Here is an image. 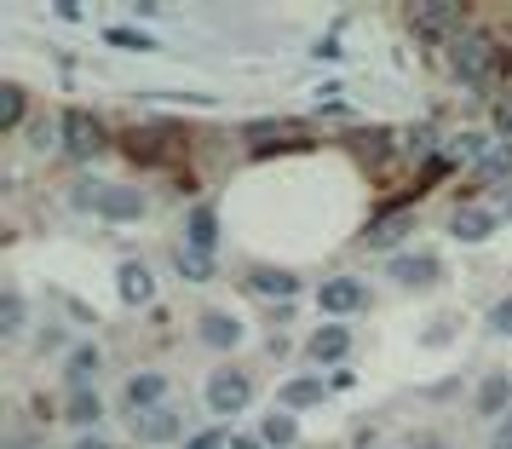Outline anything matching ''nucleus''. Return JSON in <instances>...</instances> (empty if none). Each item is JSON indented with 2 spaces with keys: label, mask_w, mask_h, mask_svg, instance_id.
<instances>
[{
  "label": "nucleus",
  "mask_w": 512,
  "mask_h": 449,
  "mask_svg": "<svg viewBox=\"0 0 512 449\" xmlns=\"http://www.w3.org/2000/svg\"><path fill=\"white\" fill-rule=\"evenodd\" d=\"M75 202L93 208L98 219H110V225H133V219H144V196L133 185H81L75 190Z\"/></svg>",
  "instance_id": "obj_1"
},
{
  "label": "nucleus",
  "mask_w": 512,
  "mask_h": 449,
  "mask_svg": "<svg viewBox=\"0 0 512 449\" xmlns=\"http://www.w3.org/2000/svg\"><path fill=\"white\" fill-rule=\"evenodd\" d=\"M254 403V375L242 369H213L208 375V409L213 415H242Z\"/></svg>",
  "instance_id": "obj_2"
},
{
  "label": "nucleus",
  "mask_w": 512,
  "mask_h": 449,
  "mask_svg": "<svg viewBox=\"0 0 512 449\" xmlns=\"http://www.w3.org/2000/svg\"><path fill=\"white\" fill-rule=\"evenodd\" d=\"M495 58H501V52H495V41H489V35H478V29H466L461 41H455V58H449V64H455V75H461L466 87H478V81L495 70Z\"/></svg>",
  "instance_id": "obj_3"
},
{
  "label": "nucleus",
  "mask_w": 512,
  "mask_h": 449,
  "mask_svg": "<svg viewBox=\"0 0 512 449\" xmlns=\"http://www.w3.org/2000/svg\"><path fill=\"white\" fill-rule=\"evenodd\" d=\"M64 156H75V162H93L98 150H104V127H98L93 110H64Z\"/></svg>",
  "instance_id": "obj_4"
},
{
  "label": "nucleus",
  "mask_w": 512,
  "mask_h": 449,
  "mask_svg": "<svg viewBox=\"0 0 512 449\" xmlns=\"http://www.w3.org/2000/svg\"><path fill=\"white\" fill-rule=\"evenodd\" d=\"M466 6H449V0H420V6H409V24L420 29V35H455L461 41L466 35Z\"/></svg>",
  "instance_id": "obj_5"
},
{
  "label": "nucleus",
  "mask_w": 512,
  "mask_h": 449,
  "mask_svg": "<svg viewBox=\"0 0 512 449\" xmlns=\"http://www.w3.org/2000/svg\"><path fill=\"white\" fill-rule=\"evenodd\" d=\"M173 144H179L173 127H133V133L121 139V150H127L133 162H144V167H162L167 156H173Z\"/></svg>",
  "instance_id": "obj_6"
},
{
  "label": "nucleus",
  "mask_w": 512,
  "mask_h": 449,
  "mask_svg": "<svg viewBox=\"0 0 512 449\" xmlns=\"http://www.w3.org/2000/svg\"><path fill=\"white\" fill-rule=\"evenodd\" d=\"M386 277L397 288H432V283H443V260L438 254H392Z\"/></svg>",
  "instance_id": "obj_7"
},
{
  "label": "nucleus",
  "mask_w": 512,
  "mask_h": 449,
  "mask_svg": "<svg viewBox=\"0 0 512 449\" xmlns=\"http://www.w3.org/2000/svg\"><path fill=\"white\" fill-rule=\"evenodd\" d=\"M317 306H323L328 317H351V311L369 306V283H357V277H328V283L317 288Z\"/></svg>",
  "instance_id": "obj_8"
},
{
  "label": "nucleus",
  "mask_w": 512,
  "mask_h": 449,
  "mask_svg": "<svg viewBox=\"0 0 512 449\" xmlns=\"http://www.w3.org/2000/svg\"><path fill=\"white\" fill-rule=\"evenodd\" d=\"M185 248L202 254V260H213V248H219V208L213 202H196L185 213Z\"/></svg>",
  "instance_id": "obj_9"
},
{
  "label": "nucleus",
  "mask_w": 512,
  "mask_h": 449,
  "mask_svg": "<svg viewBox=\"0 0 512 449\" xmlns=\"http://www.w3.org/2000/svg\"><path fill=\"white\" fill-rule=\"evenodd\" d=\"M133 438L139 444H173V438H185V415L179 409H144V415H133Z\"/></svg>",
  "instance_id": "obj_10"
},
{
  "label": "nucleus",
  "mask_w": 512,
  "mask_h": 449,
  "mask_svg": "<svg viewBox=\"0 0 512 449\" xmlns=\"http://www.w3.org/2000/svg\"><path fill=\"white\" fill-rule=\"evenodd\" d=\"M495 225H501V213L484 208V202H461V208H455V219H449L455 242H489V237H495Z\"/></svg>",
  "instance_id": "obj_11"
},
{
  "label": "nucleus",
  "mask_w": 512,
  "mask_h": 449,
  "mask_svg": "<svg viewBox=\"0 0 512 449\" xmlns=\"http://www.w3.org/2000/svg\"><path fill=\"white\" fill-rule=\"evenodd\" d=\"M196 334H202V346H213V352H236L242 346V317H231V311H202L196 317Z\"/></svg>",
  "instance_id": "obj_12"
},
{
  "label": "nucleus",
  "mask_w": 512,
  "mask_h": 449,
  "mask_svg": "<svg viewBox=\"0 0 512 449\" xmlns=\"http://www.w3.org/2000/svg\"><path fill=\"white\" fill-rule=\"evenodd\" d=\"M121 398H127V409H133V415H144V409H162V398H167V375L144 369V375H133L127 386H121Z\"/></svg>",
  "instance_id": "obj_13"
},
{
  "label": "nucleus",
  "mask_w": 512,
  "mask_h": 449,
  "mask_svg": "<svg viewBox=\"0 0 512 449\" xmlns=\"http://www.w3.org/2000/svg\"><path fill=\"white\" fill-rule=\"evenodd\" d=\"M305 352L317 357L323 369H334V363H346V352H351V329H346V323H323V329L311 334V346H305Z\"/></svg>",
  "instance_id": "obj_14"
},
{
  "label": "nucleus",
  "mask_w": 512,
  "mask_h": 449,
  "mask_svg": "<svg viewBox=\"0 0 512 449\" xmlns=\"http://www.w3.org/2000/svg\"><path fill=\"white\" fill-rule=\"evenodd\" d=\"M64 421L81 426V432H93L104 421V398H98V386H70V398H64Z\"/></svg>",
  "instance_id": "obj_15"
},
{
  "label": "nucleus",
  "mask_w": 512,
  "mask_h": 449,
  "mask_svg": "<svg viewBox=\"0 0 512 449\" xmlns=\"http://www.w3.org/2000/svg\"><path fill=\"white\" fill-rule=\"evenodd\" d=\"M409 231H415L409 213H380V219H369V231H363V248H397Z\"/></svg>",
  "instance_id": "obj_16"
},
{
  "label": "nucleus",
  "mask_w": 512,
  "mask_h": 449,
  "mask_svg": "<svg viewBox=\"0 0 512 449\" xmlns=\"http://www.w3.org/2000/svg\"><path fill=\"white\" fill-rule=\"evenodd\" d=\"M248 288L254 294H271V300H294L300 294V277L294 271H277V265H254L248 271Z\"/></svg>",
  "instance_id": "obj_17"
},
{
  "label": "nucleus",
  "mask_w": 512,
  "mask_h": 449,
  "mask_svg": "<svg viewBox=\"0 0 512 449\" xmlns=\"http://www.w3.org/2000/svg\"><path fill=\"white\" fill-rule=\"evenodd\" d=\"M323 392H328V380H317V375H294V380H282V392H277V403L294 415V409H311V403H323Z\"/></svg>",
  "instance_id": "obj_18"
},
{
  "label": "nucleus",
  "mask_w": 512,
  "mask_h": 449,
  "mask_svg": "<svg viewBox=\"0 0 512 449\" xmlns=\"http://www.w3.org/2000/svg\"><path fill=\"white\" fill-rule=\"evenodd\" d=\"M116 288H121V300H127V306H150V294H156V277H150L139 260H127V265L116 271Z\"/></svg>",
  "instance_id": "obj_19"
},
{
  "label": "nucleus",
  "mask_w": 512,
  "mask_h": 449,
  "mask_svg": "<svg viewBox=\"0 0 512 449\" xmlns=\"http://www.w3.org/2000/svg\"><path fill=\"white\" fill-rule=\"evenodd\" d=\"M512 409V375H484V386H478V415H507Z\"/></svg>",
  "instance_id": "obj_20"
},
{
  "label": "nucleus",
  "mask_w": 512,
  "mask_h": 449,
  "mask_svg": "<svg viewBox=\"0 0 512 449\" xmlns=\"http://www.w3.org/2000/svg\"><path fill=\"white\" fill-rule=\"evenodd\" d=\"M294 438H300V426H294L288 409H271V415L259 421V444L265 449H294Z\"/></svg>",
  "instance_id": "obj_21"
},
{
  "label": "nucleus",
  "mask_w": 512,
  "mask_h": 449,
  "mask_svg": "<svg viewBox=\"0 0 512 449\" xmlns=\"http://www.w3.org/2000/svg\"><path fill=\"white\" fill-rule=\"evenodd\" d=\"M98 363H104V357H98V346H93V340H81V346L64 357V380H70V386H93Z\"/></svg>",
  "instance_id": "obj_22"
},
{
  "label": "nucleus",
  "mask_w": 512,
  "mask_h": 449,
  "mask_svg": "<svg viewBox=\"0 0 512 449\" xmlns=\"http://www.w3.org/2000/svg\"><path fill=\"white\" fill-rule=\"evenodd\" d=\"M24 110H29V98L18 81H0V133H12V127H24Z\"/></svg>",
  "instance_id": "obj_23"
},
{
  "label": "nucleus",
  "mask_w": 512,
  "mask_h": 449,
  "mask_svg": "<svg viewBox=\"0 0 512 449\" xmlns=\"http://www.w3.org/2000/svg\"><path fill=\"white\" fill-rule=\"evenodd\" d=\"M489 150H484V133H461V139H449V162H484Z\"/></svg>",
  "instance_id": "obj_24"
},
{
  "label": "nucleus",
  "mask_w": 512,
  "mask_h": 449,
  "mask_svg": "<svg viewBox=\"0 0 512 449\" xmlns=\"http://www.w3.org/2000/svg\"><path fill=\"white\" fill-rule=\"evenodd\" d=\"M0 334H24V294L18 288H6V300H0Z\"/></svg>",
  "instance_id": "obj_25"
},
{
  "label": "nucleus",
  "mask_w": 512,
  "mask_h": 449,
  "mask_svg": "<svg viewBox=\"0 0 512 449\" xmlns=\"http://www.w3.org/2000/svg\"><path fill=\"white\" fill-rule=\"evenodd\" d=\"M501 173H512V144H495L484 162H478V179H501Z\"/></svg>",
  "instance_id": "obj_26"
},
{
  "label": "nucleus",
  "mask_w": 512,
  "mask_h": 449,
  "mask_svg": "<svg viewBox=\"0 0 512 449\" xmlns=\"http://www.w3.org/2000/svg\"><path fill=\"white\" fill-rule=\"evenodd\" d=\"M179 277H190V283H208V277H213V260L190 254V248H179Z\"/></svg>",
  "instance_id": "obj_27"
},
{
  "label": "nucleus",
  "mask_w": 512,
  "mask_h": 449,
  "mask_svg": "<svg viewBox=\"0 0 512 449\" xmlns=\"http://www.w3.org/2000/svg\"><path fill=\"white\" fill-rule=\"evenodd\" d=\"M104 41L121 52H150V35H139V29H104Z\"/></svg>",
  "instance_id": "obj_28"
},
{
  "label": "nucleus",
  "mask_w": 512,
  "mask_h": 449,
  "mask_svg": "<svg viewBox=\"0 0 512 449\" xmlns=\"http://www.w3.org/2000/svg\"><path fill=\"white\" fill-rule=\"evenodd\" d=\"M489 127H495V133L512 144V93H507V98H495V110H489Z\"/></svg>",
  "instance_id": "obj_29"
},
{
  "label": "nucleus",
  "mask_w": 512,
  "mask_h": 449,
  "mask_svg": "<svg viewBox=\"0 0 512 449\" xmlns=\"http://www.w3.org/2000/svg\"><path fill=\"white\" fill-rule=\"evenodd\" d=\"M489 334H512V294L489 306Z\"/></svg>",
  "instance_id": "obj_30"
},
{
  "label": "nucleus",
  "mask_w": 512,
  "mask_h": 449,
  "mask_svg": "<svg viewBox=\"0 0 512 449\" xmlns=\"http://www.w3.org/2000/svg\"><path fill=\"white\" fill-rule=\"evenodd\" d=\"M29 139H35V150H47V144H64V127H52V121H35V127H29Z\"/></svg>",
  "instance_id": "obj_31"
},
{
  "label": "nucleus",
  "mask_w": 512,
  "mask_h": 449,
  "mask_svg": "<svg viewBox=\"0 0 512 449\" xmlns=\"http://www.w3.org/2000/svg\"><path fill=\"white\" fill-rule=\"evenodd\" d=\"M231 438L219 432V426H208V432H196V438H185V449H225Z\"/></svg>",
  "instance_id": "obj_32"
},
{
  "label": "nucleus",
  "mask_w": 512,
  "mask_h": 449,
  "mask_svg": "<svg viewBox=\"0 0 512 449\" xmlns=\"http://www.w3.org/2000/svg\"><path fill=\"white\" fill-rule=\"evenodd\" d=\"M489 449H512V409L495 421V432H489Z\"/></svg>",
  "instance_id": "obj_33"
},
{
  "label": "nucleus",
  "mask_w": 512,
  "mask_h": 449,
  "mask_svg": "<svg viewBox=\"0 0 512 449\" xmlns=\"http://www.w3.org/2000/svg\"><path fill=\"white\" fill-rule=\"evenodd\" d=\"M75 449H110V438H98V432H81V438H75Z\"/></svg>",
  "instance_id": "obj_34"
},
{
  "label": "nucleus",
  "mask_w": 512,
  "mask_h": 449,
  "mask_svg": "<svg viewBox=\"0 0 512 449\" xmlns=\"http://www.w3.org/2000/svg\"><path fill=\"white\" fill-rule=\"evenodd\" d=\"M409 449H443V438H432V432H420V438H415Z\"/></svg>",
  "instance_id": "obj_35"
},
{
  "label": "nucleus",
  "mask_w": 512,
  "mask_h": 449,
  "mask_svg": "<svg viewBox=\"0 0 512 449\" xmlns=\"http://www.w3.org/2000/svg\"><path fill=\"white\" fill-rule=\"evenodd\" d=\"M231 449H265L259 438H231Z\"/></svg>",
  "instance_id": "obj_36"
},
{
  "label": "nucleus",
  "mask_w": 512,
  "mask_h": 449,
  "mask_svg": "<svg viewBox=\"0 0 512 449\" xmlns=\"http://www.w3.org/2000/svg\"><path fill=\"white\" fill-rule=\"evenodd\" d=\"M501 196H507V213H512V185H507V190H501Z\"/></svg>",
  "instance_id": "obj_37"
}]
</instances>
